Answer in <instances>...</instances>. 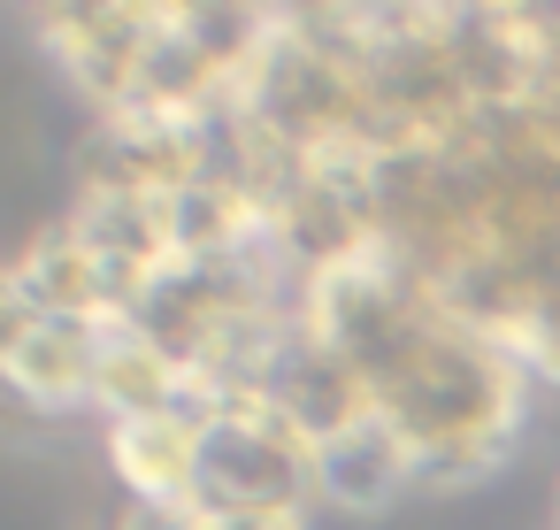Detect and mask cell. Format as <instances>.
Instances as JSON below:
<instances>
[{"mask_svg":"<svg viewBox=\"0 0 560 530\" xmlns=\"http://www.w3.org/2000/svg\"><path fill=\"white\" fill-rule=\"evenodd\" d=\"M300 323L361 377L369 407L407 438L415 492L483 484L514 453L537 392L529 369L468 315H453L392 246H369L361 262L315 277Z\"/></svg>","mask_w":560,"mask_h":530,"instance_id":"6da1fadb","label":"cell"},{"mask_svg":"<svg viewBox=\"0 0 560 530\" xmlns=\"http://www.w3.org/2000/svg\"><path fill=\"white\" fill-rule=\"evenodd\" d=\"M185 507L208 530H307V515L323 507L315 438L269 400H223Z\"/></svg>","mask_w":560,"mask_h":530,"instance_id":"7a4b0ae2","label":"cell"},{"mask_svg":"<svg viewBox=\"0 0 560 530\" xmlns=\"http://www.w3.org/2000/svg\"><path fill=\"white\" fill-rule=\"evenodd\" d=\"M93 361H101V323L39 308L16 269L0 262V392L32 415H78L93 407Z\"/></svg>","mask_w":560,"mask_h":530,"instance_id":"3957f363","label":"cell"},{"mask_svg":"<svg viewBox=\"0 0 560 530\" xmlns=\"http://www.w3.org/2000/svg\"><path fill=\"white\" fill-rule=\"evenodd\" d=\"M39 39H47L55 70L78 85V101L93 108V124H108V116H131L147 93L162 9H55V16H39Z\"/></svg>","mask_w":560,"mask_h":530,"instance_id":"277c9868","label":"cell"},{"mask_svg":"<svg viewBox=\"0 0 560 530\" xmlns=\"http://www.w3.org/2000/svg\"><path fill=\"white\" fill-rule=\"evenodd\" d=\"M315 476H323V507L384 515V507H399L415 492V453H407V438L384 415H361L353 430L315 446Z\"/></svg>","mask_w":560,"mask_h":530,"instance_id":"5b68a950","label":"cell"},{"mask_svg":"<svg viewBox=\"0 0 560 530\" xmlns=\"http://www.w3.org/2000/svg\"><path fill=\"white\" fill-rule=\"evenodd\" d=\"M552 522H560V492H552Z\"/></svg>","mask_w":560,"mask_h":530,"instance_id":"8992f818","label":"cell"},{"mask_svg":"<svg viewBox=\"0 0 560 530\" xmlns=\"http://www.w3.org/2000/svg\"><path fill=\"white\" fill-rule=\"evenodd\" d=\"M545 530H560V522H545Z\"/></svg>","mask_w":560,"mask_h":530,"instance_id":"52a82bcc","label":"cell"}]
</instances>
